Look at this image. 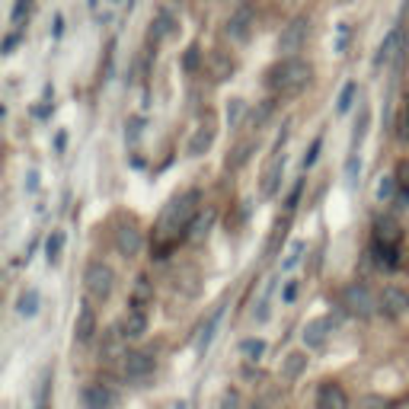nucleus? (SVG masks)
<instances>
[{
  "instance_id": "obj_1",
  "label": "nucleus",
  "mask_w": 409,
  "mask_h": 409,
  "mask_svg": "<svg viewBox=\"0 0 409 409\" xmlns=\"http://www.w3.org/2000/svg\"><path fill=\"white\" fill-rule=\"evenodd\" d=\"M199 211H201V192L199 189H185L183 195H176L167 208H163L154 237H157L160 243H167V246L176 243L179 237H189V227H192Z\"/></svg>"
},
{
  "instance_id": "obj_2",
  "label": "nucleus",
  "mask_w": 409,
  "mask_h": 409,
  "mask_svg": "<svg viewBox=\"0 0 409 409\" xmlns=\"http://www.w3.org/2000/svg\"><path fill=\"white\" fill-rule=\"evenodd\" d=\"M310 74H313V67H310L304 58L294 55V58H282L272 71H269L266 84L275 96H298V93L310 84Z\"/></svg>"
},
{
  "instance_id": "obj_3",
  "label": "nucleus",
  "mask_w": 409,
  "mask_h": 409,
  "mask_svg": "<svg viewBox=\"0 0 409 409\" xmlns=\"http://www.w3.org/2000/svg\"><path fill=\"white\" fill-rule=\"evenodd\" d=\"M84 291L90 301L106 304L116 291V272L106 266V262H90L84 272Z\"/></svg>"
},
{
  "instance_id": "obj_4",
  "label": "nucleus",
  "mask_w": 409,
  "mask_h": 409,
  "mask_svg": "<svg viewBox=\"0 0 409 409\" xmlns=\"http://www.w3.org/2000/svg\"><path fill=\"white\" fill-rule=\"evenodd\" d=\"M343 307L349 310L352 317H371L374 310H381V301H377L374 294H371V288H367L365 282H352L343 288Z\"/></svg>"
},
{
  "instance_id": "obj_5",
  "label": "nucleus",
  "mask_w": 409,
  "mask_h": 409,
  "mask_svg": "<svg viewBox=\"0 0 409 409\" xmlns=\"http://www.w3.org/2000/svg\"><path fill=\"white\" fill-rule=\"evenodd\" d=\"M307 33H310L307 19L304 17L291 19V23L282 29V35H278V55H282V58H294V55L304 48V42H307Z\"/></svg>"
},
{
  "instance_id": "obj_6",
  "label": "nucleus",
  "mask_w": 409,
  "mask_h": 409,
  "mask_svg": "<svg viewBox=\"0 0 409 409\" xmlns=\"http://www.w3.org/2000/svg\"><path fill=\"white\" fill-rule=\"evenodd\" d=\"M154 374V355L151 352H125L122 355V377L125 381H144Z\"/></svg>"
},
{
  "instance_id": "obj_7",
  "label": "nucleus",
  "mask_w": 409,
  "mask_h": 409,
  "mask_svg": "<svg viewBox=\"0 0 409 409\" xmlns=\"http://www.w3.org/2000/svg\"><path fill=\"white\" fill-rule=\"evenodd\" d=\"M381 313L387 320H403L409 313V291H403L400 284H387L381 294Z\"/></svg>"
},
{
  "instance_id": "obj_8",
  "label": "nucleus",
  "mask_w": 409,
  "mask_h": 409,
  "mask_svg": "<svg viewBox=\"0 0 409 409\" xmlns=\"http://www.w3.org/2000/svg\"><path fill=\"white\" fill-rule=\"evenodd\" d=\"M112 243H116V253L118 256H125V259H134L138 253L144 250V237L141 230L134 224H122L116 230V237H112Z\"/></svg>"
},
{
  "instance_id": "obj_9",
  "label": "nucleus",
  "mask_w": 409,
  "mask_h": 409,
  "mask_svg": "<svg viewBox=\"0 0 409 409\" xmlns=\"http://www.w3.org/2000/svg\"><path fill=\"white\" fill-rule=\"evenodd\" d=\"M253 23H256V17H253V10L250 7H237L234 13H230V19H227L224 26V33L230 42H246L253 33Z\"/></svg>"
},
{
  "instance_id": "obj_10",
  "label": "nucleus",
  "mask_w": 409,
  "mask_h": 409,
  "mask_svg": "<svg viewBox=\"0 0 409 409\" xmlns=\"http://www.w3.org/2000/svg\"><path fill=\"white\" fill-rule=\"evenodd\" d=\"M317 409H352L349 393L343 390V384H336V381H326V384H320V390H317Z\"/></svg>"
},
{
  "instance_id": "obj_11",
  "label": "nucleus",
  "mask_w": 409,
  "mask_h": 409,
  "mask_svg": "<svg viewBox=\"0 0 409 409\" xmlns=\"http://www.w3.org/2000/svg\"><path fill=\"white\" fill-rule=\"evenodd\" d=\"M403 48H406V39H403V26H393L390 33L384 35L381 48H377L374 64H390L393 58H400V55H403Z\"/></svg>"
},
{
  "instance_id": "obj_12",
  "label": "nucleus",
  "mask_w": 409,
  "mask_h": 409,
  "mask_svg": "<svg viewBox=\"0 0 409 409\" xmlns=\"http://www.w3.org/2000/svg\"><path fill=\"white\" fill-rule=\"evenodd\" d=\"M282 173H284V154L275 151V154H272V160H269L266 173H262V185H259L262 199H272V195L278 192V185H282Z\"/></svg>"
},
{
  "instance_id": "obj_13",
  "label": "nucleus",
  "mask_w": 409,
  "mask_h": 409,
  "mask_svg": "<svg viewBox=\"0 0 409 409\" xmlns=\"http://www.w3.org/2000/svg\"><path fill=\"white\" fill-rule=\"evenodd\" d=\"M329 333H333V320H329V317H317V320H310V323L304 326L301 339H304V345L313 352V349H323L326 339H329Z\"/></svg>"
},
{
  "instance_id": "obj_14",
  "label": "nucleus",
  "mask_w": 409,
  "mask_h": 409,
  "mask_svg": "<svg viewBox=\"0 0 409 409\" xmlns=\"http://www.w3.org/2000/svg\"><path fill=\"white\" fill-rule=\"evenodd\" d=\"M93 336H96V310L90 304L77 310V320H74V343L77 345H90Z\"/></svg>"
},
{
  "instance_id": "obj_15",
  "label": "nucleus",
  "mask_w": 409,
  "mask_h": 409,
  "mask_svg": "<svg viewBox=\"0 0 409 409\" xmlns=\"http://www.w3.org/2000/svg\"><path fill=\"white\" fill-rule=\"evenodd\" d=\"M80 403H84V409H112L116 393L102 384H84L80 387Z\"/></svg>"
},
{
  "instance_id": "obj_16",
  "label": "nucleus",
  "mask_w": 409,
  "mask_h": 409,
  "mask_svg": "<svg viewBox=\"0 0 409 409\" xmlns=\"http://www.w3.org/2000/svg\"><path fill=\"white\" fill-rule=\"evenodd\" d=\"M122 336H125V343H138L144 333H147V310L141 307H131L125 313V320H122Z\"/></svg>"
},
{
  "instance_id": "obj_17",
  "label": "nucleus",
  "mask_w": 409,
  "mask_h": 409,
  "mask_svg": "<svg viewBox=\"0 0 409 409\" xmlns=\"http://www.w3.org/2000/svg\"><path fill=\"white\" fill-rule=\"evenodd\" d=\"M304 371H307V355H304V352H288L284 361H282V367H278V374H282L284 384H294Z\"/></svg>"
},
{
  "instance_id": "obj_18",
  "label": "nucleus",
  "mask_w": 409,
  "mask_h": 409,
  "mask_svg": "<svg viewBox=\"0 0 409 409\" xmlns=\"http://www.w3.org/2000/svg\"><path fill=\"white\" fill-rule=\"evenodd\" d=\"M215 134H217L215 122H205V125L195 128L192 141H189V147H185V151H189V157H201V154H205L211 144H215Z\"/></svg>"
},
{
  "instance_id": "obj_19",
  "label": "nucleus",
  "mask_w": 409,
  "mask_h": 409,
  "mask_svg": "<svg viewBox=\"0 0 409 409\" xmlns=\"http://www.w3.org/2000/svg\"><path fill=\"white\" fill-rule=\"evenodd\" d=\"M208 74L215 84H221V80H227V77L234 74V58L230 55H224V51H211L208 58Z\"/></svg>"
},
{
  "instance_id": "obj_20",
  "label": "nucleus",
  "mask_w": 409,
  "mask_h": 409,
  "mask_svg": "<svg viewBox=\"0 0 409 409\" xmlns=\"http://www.w3.org/2000/svg\"><path fill=\"white\" fill-rule=\"evenodd\" d=\"M400 240H403V234H400V227L393 224L390 217L387 221H377V246H384V250H400Z\"/></svg>"
},
{
  "instance_id": "obj_21",
  "label": "nucleus",
  "mask_w": 409,
  "mask_h": 409,
  "mask_svg": "<svg viewBox=\"0 0 409 409\" xmlns=\"http://www.w3.org/2000/svg\"><path fill=\"white\" fill-rule=\"evenodd\" d=\"M154 301V284L147 275H138L134 278V288H131V307H141L147 310V304Z\"/></svg>"
},
{
  "instance_id": "obj_22",
  "label": "nucleus",
  "mask_w": 409,
  "mask_h": 409,
  "mask_svg": "<svg viewBox=\"0 0 409 409\" xmlns=\"http://www.w3.org/2000/svg\"><path fill=\"white\" fill-rule=\"evenodd\" d=\"M253 154H256V138H246V141H240L234 151H230V157H227L224 167L227 170H240L243 163H250Z\"/></svg>"
},
{
  "instance_id": "obj_23",
  "label": "nucleus",
  "mask_w": 409,
  "mask_h": 409,
  "mask_svg": "<svg viewBox=\"0 0 409 409\" xmlns=\"http://www.w3.org/2000/svg\"><path fill=\"white\" fill-rule=\"evenodd\" d=\"M215 211L211 208H205V211H199L195 215V221H192V227H189V240L192 243H201L205 237H208V230H211V224H215Z\"/></svg>"
},
{
  "instance_id": "obj_24",
  "label": "nucleus",
  "mask_w": 409,
  "mask_h": 409,
  "mask_svg": "<svg viewBox=\"0 0 409 409\" xmlns=\"http://www.w3.org/2000/svg\"><path fill=\"white\" fill-rule=\"evenodd\" d=\"M17 313L19 317H26V320H33L35 313H39V291H35V288H26V291L19 294Z\"/></svg>"
},
{
  "instance_id": "obj_25",
  "label": "nucleus",
  "mask_w": 409,
  "mask_h": 409,
  "mask_svg": "<svg viewBox=\"0 0 409 409\" xmlns=\"http://www.w3.org/2000/svg\"><path fill=\"white\" fill-rule=\"evenodd\" d=\"M240 355L246 361H259L266 355V339H259V336H250V339H243L240 343Z\"/></svg>"
},
{
  "instance_id": "obj_26",
  "label": "nucleus",
  "mask_w": 409,
  "mask_h": 409,
  "mask_svg": "<svg viewBox=\"0 0 409 409\" xmlns=\"http://www.w3.org/2000/svg\"><path fill=\"white\" fill-rule=\"evenodd\" d=\"M221 313H224V307H217L215 313L208 317V323L201 326V336H199V352H205L211 345V339H215V329H217V323H221Z\"/></svg>"
},
{
  "instance_id": "obj_27",
  "label": "nucleus",
  "mask_w": 409,
  "mask_h": 409,
  "mask_svg": "<svg viewBox=\"0 0 409 409\" xmlns=\"http://www.w3.org/2000/svg\"><path fill=\"white\" fill-rule=\"evenodd\" d=\"M355 93H358V84H355V80H349V84L343 87V93H339V100H336V112H339V116H345V112L352 109V102H355Z\"/></svg>"
},
{
  "instance_id": "obj_28",
  "label": "nucleus",
  "mask_w": 409,
  "mask_h": 409,
  "mask_svg": "<svg viewBox=\"0 0 409 409\" xmlns=\"http://www.w3.org/2000/svg\"><path fill=\"white\" fill-rule=\"evenodd\" d=\"M367 125H371V109L361 106V116H358V122H355V134H352V147H358V144L365 141Z\"/></svg>"
},
{
  "instance_id": "obj_29",
  "label": "nucleus",
  "mask_w": 409,
  "mask_h": 409,
  "mask_svg": "<svg viewBox=\"0 0 409 409\" xmlns=\"http://www.w3.org/2000/svg\"><path fill=\"white\" fill-rule=\"evenodd\" d=\"M61 250H64V234H61V230H51L48 243H45V256H48V262H58Z\"/></svg>"
},
{
  "instance_id": "obj_30",
  "label": "nucleus",
  "mask_w": 409,
  "mask_h": 409,
  "mask_svg": "<svg viewBox=\"0 0 409 409\" xmlns=\"http://www.w3.org/2000/svg\"><path fill=\"white\" fill-rule=\"evenodd\" d=\"M304 250H307V243L304 240H298V243H291V250H288V256L282 259V272H291L298 262L304 259Z\"/></svg>"
},
{
  "instance_id": "obj_31",
  "label": "nucleus",
  "mask_w": 409,
  "mask_h": 409,
  "mask_svg": "<svg viewBox=\"0 0 409 409\" xmlns=\"http://www.w3.org/2000/svg\"><path fill=\"white\" fill-rule=\"evenodd\" d=\"M397 189H400L397 176H384L381 185H377V199H381V201H393V199H397Z\"/></svg>"
},
{
  "instance_id": "obj_32",
  "label": "nucleus",
  "mask_w": 409,
  "mask_h": 409,
  "mask_svg": "<svg viewBox=\"0 0 409 409\" xmlns=\"http://www.w3.org/2000/svg\"><path fill=\"white\" fill-rule=\"evenodd\" d=\"M272 112H275V100H266V102H262V106L256 109V112H253V128H256V131H259V128L266 125V118L272 116Z\"/></svg>"
},
{
  "instance_id": "obj_33",
  "label": "nucleus",
  "mask_w": 409,
  "mask_h": 409,
  "mask_svg": "<svg viewBox=\"0 0 409 409\" xmlns=\"http://www.w3.org/2000/svg\"><path fill=\"white\" fill-rule=\"evenodd\" d=\"M320 151H323V138H313V141H310V147H307V154H304V160H301V167L304 170L313 167V163L320 160Z\"/></svg>"
},
{
  "instance_id": "obj_34",
  "label": "nucleus",
  "mask_w": 409,
  "mask_h": 409,
  "mask_svg": "<svg viewBox=\"0 0 409 409\" xmlns=\"http://www.w3.org/2000/svg\"><path fill=\"white\" fill-rule=\"evenodd\" d=\"M33 13V0H17V7H13V29L23 26V19H29Z\"/></svg>"
},
{
  "instance_id": "obj_35",
  "label": "nucleus",
  "mask_w": 409,
  "mask_h": 409,
  "mask_svg": "<svg viewBox=\"0 0 409 409\" xmlns=\"http://www.w3.org/2000/svg\"><path fill=\"white\" fill-rule=\"evenodd\" d=\"M243 109H246V102H243V100H230V102H227V125H230V128L240 122Z\"/></svg>"
},
{
  "instance_id": "obj_36",
  "label": "nucleus",
  "mask_w": 409,
  "mask_h": 409,
  "mask_svg": "<svg viewBox=\"0 0 409 409\" xmlns=\"http://www.w3.org/2000/svg\"><path fill=\"white\" fill-rule=\"evenodd\" d=\"M361 409H390V400L377 397V393H367V397H361Z\"/></svg>"
},
{
  "instance_id": "obj_37",
  "label": "nucleus",
  "mask_w": 409,
  "mask_h": 409,
  "mask_svg": "<svg viewBox=\"0 0 409 409\" xmlns=\"http://www.w3.org/2000/svg\"><path fill=\"white\" fill-rule=\"evenodd\" d=\"M298 291H301V282H284L282 288V304H294V298H298Z\"/></svg>"
},
{
  "instance_id": "obj_38",
  "label": "nucleus",
  "mask_w": 409,
  "mask_h": 409,
  "mask_svg": "<svg viewBox=\"0 0 409 409\" xmlns=\"http://www.w3.org/2000/svg\"><path fill=\"white\" fill-rule=\"evenodd\" d=\"M237 406H240V393L224 390V397H221V409H237Z\"/></svg>"
},
{
  "instance_id": "obj_39",
  "label": "nucleus",
  "mask_w": 409,
  "mask_h": 409,
  "mask_svg": "<svg viewBox=\"0 0 409 409\" xmlns=\"http://www.w3.org/2000/svg\"><path fill=\"white\" fill-rule=\"evenodd\" d=\"M393 205H397V208H409V185H400V192H397Z\"/></svg>"
},
{
  "instance_id": "obj_40",
  "label": "nucleus",
  "mask_w": 409,
  "mask_h": 409,
  "mask_svg": "<svg viewBox=\"0 0 409 409\" xmlns=\"http://www.w3.org/2000/svg\"><path fill=\"white\" fill-rule=\"evenodd\" d=\"M397 183H400V185H409V160H403L400 167H397Z\"/></svg>"
},
{
  "instance_id": "obj_41",
  "label": "nucleus",
  "mask_w": 409,
  "mask_h": 409,
  "mask_svg": "<svg viewBox=\"0 0 409 409\" xmlns=\"http://www.w3.org/2000/svg\"><path fill=\"white\" fill-rule=\"evenodd\" d=\"M138 134H141V118H131V131H128V138H131V144L138 141Z\"/></svg>"
},
{
  "instance_id": "obj_42",
  "label": "nucleus",
  "mask_w": 409,
  "mask_h": 409,
  "mask_svg": "<svg viewBox=\"0 0 409 409\" xmlns=\"http://www.w3.org/2000/svg\"><path fill=\"white\" fill-rule=\"evenodd\" d=\"M195 61H199V48H189V55H185V67L195 71Z\"/></svg>"
},
{
  "instance_id": "obj_43",
  "label": "nucleus",
  "mask_w": 409,
  "mask_h": 409,
  "mask_svg": "<svg viewBox=\"0 0 409 409\" xmlns=\"http://www.w3.org/2000/svg\"><path fill=\"white\" fill-rule=\"evenodd\" d=\"M13 45H17V33L7 35V42H3V55H13Z\"/></svg>"
},
{
  "instance_id": "obj_44",
  "label": "nucleus",
  "mask_w": 409,
  "mask_h": 409,
  "mask_svg": "<svg viewBox=\"0 0 409 409\" xmlns=\"http://www.w3.org/2000/svg\"><path fill=\"white\" fill-rule=\"evenodd\" d=\"M93 3H96V7H100V3H106V7H125V0H93Z\"/></svg>"
},
{
  "instance_id": "obj_45",
  "label": "nucleus",
  "mask_w": 409,
  "mask_h": 409,
  "mask_svg": "<svg viewBox=\"0 0 409 409\" xmlns=\"http://www.w3.org/2000/svg\"><path fill=\"white\" fill-rule=\"evenodd\" d=\"M224 3H230V7H243L246 0H224Z\"/></svg>"
},
{
  "instance_id": "obj_46",
  "label": "nucleus",
  "mask_w": 409,
  "mask_h": 409,
  "mask_svg": "<svg viewBox=\"0 0 409 409\" xmlns=\"http://www.w3.org/2000/svg\"><path fill=\"white\" fill-rule=\"evenodd\" d=\"M250 409H266V403H250Z\"/></svg>"
}]
</instances>
